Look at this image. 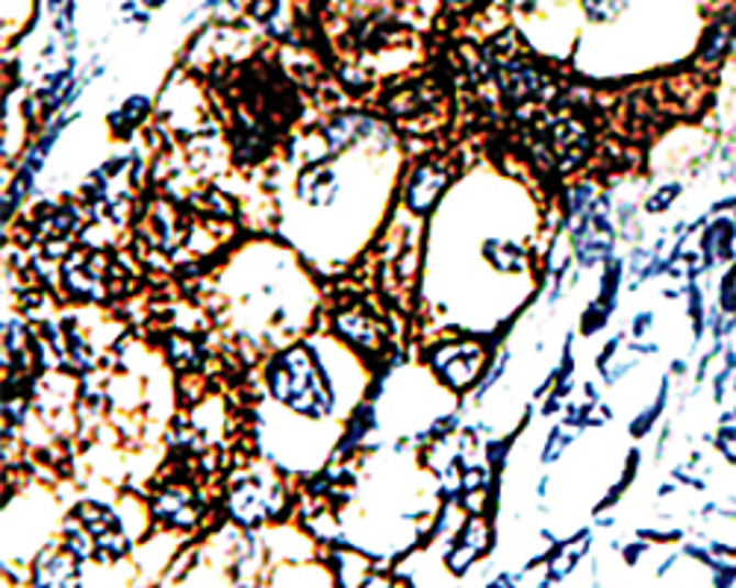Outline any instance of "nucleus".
I'll return each mask as SVG.
<instances>
[{
  "instance_id": "1",
  "label": "nucleus",
  "mask_w": 736,
  "mask_h": 588,
  "mask_svg": "<svg viewBox=\"0 0 736 588\" xmlns=\"http://www.w3.org/2000/svg\"><path fill=\"white\" fill-rule=\"evenodd\" d=\"M268 383H271V392L298 412L324 415L333 404L331 388L319 383L313 362L301 350L277 359L275 365L268 368Z\"/></svg>"
}]
</instances>
